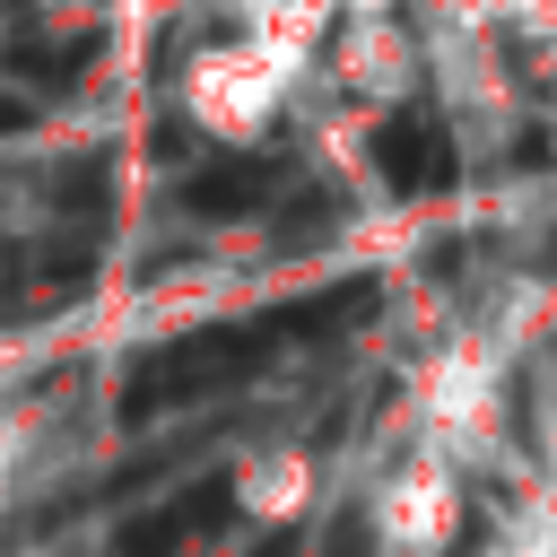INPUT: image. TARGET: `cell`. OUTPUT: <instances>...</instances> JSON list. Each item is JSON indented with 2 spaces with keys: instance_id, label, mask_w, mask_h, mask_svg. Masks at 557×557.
<instances>
[{
  "instance_id": "obj_1",
  "label": "cell",
  "mask_w": 557,
  "mask_h": 557,
  "mask_svg": "<svg viewBox=\"0 0 557 557\" xmlns=\"http://www.w3.org/2000/svg\"><path fill=\"white\" fill-rule=\"evenodd\" d=\"M287 87H296V70L261 44V35H218V44H200L191 61H183V122L191 131H209L218 148H252V139H270V122L287 113Z\"/></svg>"
},
{
  "instance_id": "obj_2",
  "label": "cell",
  "mask_w": 557,
  "mask_h": 557,
  "mask_svg": "<svg viewBox=\"0 0 557 557\" xmlns=\"http://www.w3.org/2000/svg\"><path fill=\"white\" fill-rule=\"evenodd\" d=\"M366 522H374V540H383L392 557H444V548L461 540V479H453V461L418 444V453L374 487Z\"/></svg>"
},
{
  "instance_id": "obj_3",
  "label": "cell",
  "mask_w": 557,
  "mask_h": 557,
  "mask_svg": "<svg viewBox=\"0 0 557 557\" xmlns=\"http://www.w3.org/2000/svg\"><path fill=\"white\" fill-rule=\"evenodd\" d=\"M313 505V453L305 444H278V453H252L235 470V513L244 522H296Z\"/></svg>"
},
{
  "instance_id": "obj_4",
  "label": "cell",
  "mask_w": 557,
  "mask_h": 557,
  "mask_svg": "<svg viewBox=\"0 0 557 557\" xmlns=\"http://www.w3.org/2000/svg\"><path fill=\"white\" fill-rule=\"evenodd\" d=\"M0 9H9V0H0Z\"/></svg>"
}]
</instances>
